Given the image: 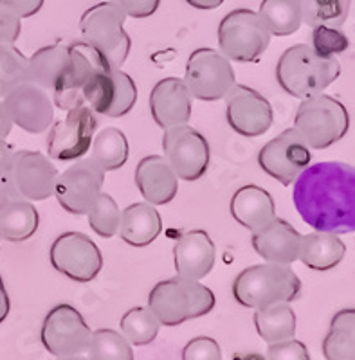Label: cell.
Returning a JSON list of instances; mask_svg holds the SVG:
<instances>
[{"label":"cell","mask_w":355,"mask_h":360,"mask_svg":"<svg viewBox=\"0 0 355 360\" xmlns=\"http://www.w3.org/2000/svg\"><path fill=\"white\" fill-rule=\"evenodd\" d=\"M292 200L301 220L323 233L355 231V169L347 162L309 164L292 182Z\"/></svg>","instance_id":"1"},{"label":"cell","mask_w":355,"mask_h":360,"mask_svg":"<svg viewBox=\"0 0 355 360\" xmlns=\"http://www.w3.org/2000/svg\"><path fill=\"white\" fill-rule=\"evenodd\" d=\"M341 74L337 58H325L311 45L296 44L283 51L276 65V79L287 94L298 99L323 94Z\"/></svg>","instance_id":"2"},{"label":"cell","mask_w":355,"mask_h":360,"mask_svg":"<svg viewBox=\"0 0 355 360\" xmlns=\"http://www.w3.org/2000/svg\"><path fill=\"white\" fill-rule=\"evenodd\" d=\"M299 294L301 281L289 265L266 262L247 266L233 281L237 303L251 310H260L276 303H292Z\"/></svg>","instance_id":"3"},{"label":"cell","mask_w":355,"mask_h":360,"mask_svg":"<svg viewBox=\"0 0 355 360\" xmlns=\"http://www.w3.org/2000/svg\"><path fill=\"white\" fill-rule=\"evenodd\" d=\"M148 308L163 326H179L208 315L215 308V294L200 281L175 276L151 288Z\"/></svg>","instance_id":"4"},{"label":"cell","mask_w":355,"mask_h":360,"mask_svg":"<svg viewBox=\"0 0 355 360\" xmlns=\"http://www.w3.org/2000/svg\"><path fill=\"white\" fill-rule=\"evenodd\" d=\"M292 128L309 150H325L347 135L350 117L339 99L318 94L301 99Z\"/></svg>","instance_id":"5"},{"label":"cell","mask_w":355,"mask_h":360,"mask_svg":"<svg viewBox=\"0 0 355 360\" xmlns=\"http://www.w3.org/2000/svg\"><path fill=\"white\" fill-rule=\"evenodd\" d=\"M127 15L112 2H99L87 9L80 18L82 40L99 51L108 65L121 69L130 54L132 40L125 31Z\"/></svg>","instance_id":"6"},{"label":"cell","mask_w":355,"mask_h":360,"mask_svg":"<svg viewBox=\"0 0 355 360\" xmlns=\"http://www.w3.org/2000/svg\"><path fill=\"white\" fill-rule=\"evenodd\" d=\"M270 37L258 11L247 8L228 13L218 25V47L229 62H258L269 47Z\"/></svg>","instance_id":"7"},{"label":"cell","mask_w":355,"mask_h":360,"mask_svg":"<svg viewBox=\"0 0 355 360\" xmlns=\"http://www.w3.org/2000/svg\"><path fill=\"white\" fill-rule=\"evenodd\" d=\"M56 179V166L44 153L20 150L13 152L9 169L0 176V186L11 198L42 202L54 195Z\"/></svg>","instance_id":"8"},{"label":"cell","mask_w":355,"mask_h":360,"mask_svg":"<svg viewBox=\"0 0 355 360\" xmlns=\"http://www.w3.org/2000/svg\"><path fill=\"white\" fill-rule=\"evenodd\" d=\"M184 83L192 98L200 101L224 99L228 90L237 83L235 69L220 51L200 47L189 54L186 62Z\"/></svg>","instance_id":"9"},{"label":"cell","mask_w":355,"mask_h":360,"mask_svg":"<svg viewBox=\"0 0 355 360\" xmlns=\"http://www.w3.org/2000/svg\"><path fill=\"white\" fill-rule=\"evenodd\" d=\"M83 101L94 114L123 117L137 101V86L121 69L105 67L92 74V78L83 86Z\"/></svg>","instance_id":"10"},{"label":"cell","mask_w":355,"mask_h":360,"mask_svg":"<svg viewBox=\"0 0 355 360\" xmlns=\"http://www.w3.org/2000/svg\"><path fill=\"white\" fill-rule=\"evenodd\" d=\"M209 144L206 137L189 124L164 130L163 157L179 180L195 182L204 176L209 166Z\"/></svg>","instance_id":"11"},{"label":"cell","mask_w":355,"mask_h":360,"mask_svg":"<svg viewBox=\"0 0 355 360\" xmlns=\"http://www.w3.org/2000/svg\"><path fill=\"white\" fill-rule=\"evenodd\" d=\"M51 265L56 272L76 283H90L103 269V254L87 234L63 233L56 238L49 250Z\"/></svg>","instance_id":"12"},{"label":"cell","mask_w":355,"mask_h":360,"mask_svg":"<svg viewBox=\"0 0 355 360\" xmlns=\"http://www.w3.org/2000/svg\"><path fill=\"white\" fill-rule=\"evenodd\" d=\"M92 332L83 315L70 304H56L45 315L40 339L47 353L63 359L87 353Z\"/></svg>","instance_id":"13"},{"label":"cell","mask_w":355,"mask_h":360,"mask_svg":"<svg viewBox=\"0 0 355 360\" xmlns=\"http://www.w3.org/2000/svg\"><path fill=\"white\" fill-rule=\"evenodd\" d=\"M103 182H105V172L94 160L76 159V162L66 172L58 173L54 197L67 213L82 217L89 213V209L101 195Z\"/></svg>","instance_id":"14"},{"label":"cell","mask_w":355,"mask_h":360,"mask_svg":"<svg viewBox=\"0 0 355 360\" xmlns=\"http://www.w3.org/2000/svg\"><path fill=\"white\" fill-rule=\"evenodd\" d=\"M98 119L87 105H80L67 110L63 121L51 124L47 134V155L54 160H76L82 159L90 150L94 139Z\"/></svg>","instance_id":"15"},{"label":"cell","mask_w":355,"mask_h":360,"mask_svg":"<svg viewBox=\"0 0 355 360\" xmlns=\"http://www.w3.org/2000/svg\"><path fill=\"white\" fill-rule=\"evenodd\" d=\"M311 160V150L296 134L294 128L283 130L278 137L263 144L258 153L260 168L282 186L292 184Z\"/></svg>","instance_id":"16"},{"label":"cell","mask_w":355,"mask_h":360,"mask_svg":"<svg viewBox=\"0 0 355 360\" xmlns=\"http://www.w3.org/2000/svg\"><path fill=\"white\" fill-rule=\"evenodd\" d=\"M70 62L60 83L53 90L54 105L61 110H70L74 107L85 105L83 101V86L87 85L92 74L99 69L111 67L98 49L87 41L78 40L69 45Z\"/></svg>","instance_id":"17"},{"label":"cell","mask_w":355,"mask_h":360,"mask_svg":"<svg viewBox=\"0 0 355 360\" xmlns=\"http://www.w3.org/2000/svg\"><path fill=\"white\" fill-rule=\"evenodd\" d=\"M224 99L228 124L242 137H260L273 127V107L254 89L235 83Z\"/></svg>","instance_id":"18"},{"label":"cell","mask_w":355,"mask_h":360,"mask_svg":"<svg viewBox=\"0 0 355 360\" xmlns=\"http://www.w3.org/2000/svg\"><path fill=\"white\" fill-rule=\"evenodd\" d=\"M13 124L29 134H44L54 123V103L47 90L35 83H24L4 99Z\"/></svg>","instance_id":"19"},{"label":"cell","mask_w":355,"mask_h":360,"mask_svg":"<svg viewBox=\"0 0 355 360\" xmlns=\"http://www.w3.org/2000/svg\"><path fill=\"white\" fill-rule=\"evenodd\" d=\"M193 98L184 79L164 78L150 92V112L163 130L188 124L192 119Z\"/></svg>","instance_id":"20"},{"label":"cell","mask_w":355,"mask_h":360,"mask_svg":"<svg viewBox=\"0 0 355 360\" xmlns=\"http://www.w3.org/2000/svg\"><path fill=\"white\" fill-rule=\"evenodd\" d=\"M215 259H217L215 243L206 231H188L177 238L173 247L177 276L200 281L211 272Z\"/></svg>","instance_id":"21"},{"label":"cell","mask_w":355,"mask_h":360,"mask_svg":"<svg viewBox=\"0 0 355 360\" xmlns=\"http://www.w3.org/2000/svg\"><path fill=\"white\" fill-rule=\"evenodd\" d=\"M251 234V245L263 262L292 265L298 259L301 234L289 221L276 217L263 229Z\"/></svg>","instance_id":"22"},{"label":"cell","mask_w":355,"mask_h":360,"mask_svg":"<svg viewBox=\"0 0 355 360\" xmlns=\"http://www.w3.org/2000/svg\"><path fill=\"white\" fill-rule=\"evenodd\" d=\"M135 186L151 205L170 204L179 191V179L163 155H148L135 168Z\"/></svg>","instance_id":"23"},{"label":"cell","mask_w":355,"mask_h":360,"mask_svg":"<svg viewBox=\"0 0 355 360\" xmlns=\"http://www.w3.org/2000/svg\"><path fill=\"white\" fill-rule=\"evenodd\" d=\"M229 209L231 217L249 233L263 229L276 218V205L269 191L254 184L242 186L231 198Z\"/></svg>","instance_id":"24"},{"label":"cell","mask_w":355,"mask_h":360,"mask_svg":"<svg viewBox=\"0 0 355 360\" xmlns=\"http://www.w3.org/2000/svg\"><path fill=\"white\" fill-rule=\"evenodd\" d=\"M163 231V218L156 205L148 202H135L121 211L118 234L125 243L132 247H147L156 242Z\"/></svg>","instance_id":"25"},{"label":"cell","mask_w":355,"mask_h":360,"mask_svg":"<svg viewBox=\"0 0 355 360\" xmlns=\"http://www.w3.org/2000/svg\"><path fill=\"white\" fill-rule=\"evenodd\" d=\"M347 245L335 233H314L301 236L298 259L312 270H330L343 262Z\"/></svg>","instance_id":"26"},{"label":"cell","mask_w":355,"mask_h":360,"mask_svg":"<svg viewBox=\"0 0 355 360\" xmlns=\"http://www.w3.org/2000/svg\"><path fill=\"white\" fill-rule=\"evenodd\" d=\"M40 225L37 207L24 198H9L0 205V238L6 242H25Z\"/></svg>","instance_id":"27"},{"label":"cell","mask_w":355,"mask_h":360,"mask_svg":"<svg viewBox=\"0 0 355 360\" xmlns=\"http://www.w3.org/2000/svg\"><path fill=\"white\" fill-rule=\"evenodd\" d=\"M29 60V74L31 83L42 86L47 92H53L60 83L61 76L66 74L70 62L69 45L53 44L35 51Z\"/></svg>","instance_id":"28"},{"label":"cell","mask_w":355,"mask_h":360,"mask_svg":"<svg viewBox=\"0 0 355 360\" xmlns=\"http://www.w3.org/2000/svg\"><path fill=\"white\" fill-rule=\"evenodd\" d=\"M254 326L261 339L267 344L294 339L296 314L289 303H276L254 311Z\"/></svg>","instance_id":"29"},{"label":"cell","mask_w":355,"mask_h":360,"mask_svg":"<svg viewBox=\"0 0 355 360\" xmlns=\"http://www.w3.org/2000/svg\"><path fill=\"white\" fill-rule=\"evenodd\" d=\"M327 360H355V310L344 308L332 317L330 330L323 340Z\"/></svg>","instance_id":"30"},{"label":"cell","mask_w":355,"mask_h":360,"mask_svg":"<svg viewBox=\"0 0 355 360\" xmlns=\"http://www.w3.org/2000/svg\"><path fill=\"white\" fill-rule=\"evenodd\" d=\"M128 141L119 128H103L94 135L90 144V159L98 164L103 172H116L121 169L128 160Z\"/></svg>","instance_id":"31"},{"label":"cell","mask_w":355,"mask_h":360,"mask_svg":"<svg viewBox=\"0 0 355 360\" xmlns=\"http://www.w3.org/2000/svg\"><path fill=\"white\" fill-rule=\"evenodd\" d=\"M258 15L274 37H289L303 24L301 0H261Z\"/></svg>","instance_id":"32"},{"label":"cell","mask_w":355,"mask_h":360,"mask_svg":"<svg viewBox=\"0 0 355 360\" xmlns=\"http://www.w3.org/2000/svg\"><path fill=\"white\" fill-rule=\"evenodd\" d=\"M351 0H301L303 24L341 27L350 15Z\"/></svg>","instance_id":"33"},{"label":"cell","mask_w":355,"mask_h":360,"mask_svg":"<svg viewBox=\"0 0 355 360\" xmlns=\"http://www.w3.org/2000/svg\"><path fill=\"white\" fill-rule=\"evenodd\" d=\"M119 326H121V335L132 346H147L159 335L161 323L150 308L135 307L123 315Z\"/></svg>","instance_id":"34"},{"label":"cell","mask_w":355,"mask_h":360,"mask_svg":"<svg viewBox=\"0 0 355 360\" xmlns=\"http://www.w3.org/2000/svg\"><path fill=\"white\" fill-rule=\"evenodd\" d=\"M31 82L29 74V60L15 47L2 45L0 47V99H4L9 92Z\"/></svg>","instance_id":"35"},{"label":"cell","mask_w":355,"mask_h":360,"mask_svg":"<svg viewBox=\"0 0 355 360\" xmlns=\"http://www.w3.org/2000/svg\"><path fill=\"white\" fill-rule=\"evenodd\" d=\"M90 360H134L132 344L116 330L101 328L92 332L87 348Z\"/></svg>","instance_id":"36"},{"label":"cell","mask_w":355,"mask_h":360,"mask_svg":"<svg viewBox=\"0 0 355 360\" xmlns=\"http://www.w3.org/2000/svg\"><path fill=\"white\" fill-rule=\"evenodd\" d=\"M89 225L90 229L94 231L98 236L105 238H114L119 229V220H121V211H119L118 204L108 193H103L94 202V205L89 209Z\"/></svg>","instance_id":"37"},{"label":"cell","mask_w":355,"mask_h":360,"mask_svg":"<svg viewBox=\"0 0 355 360\" xmlns=\"http://www.w3.org/2000/svg\"><path fill=\"white\" fill-rule=\"evenodd\" d=\"M350 41L339 27L318 25L312 27V49L325 58H335L348 51Z\"/></svg>","instance_id":"38"},{"label":"cell","mask_w":355,"mask_h":360,"mask_svg":"<svg viewBox=\"0 0 355 360\" xmlns=\"http://www.w3.org/2000/svg\"><path fill=\"white\" fill-rule=\"evenodd\" d=\"M182 360H222L220 344L211 337H195L184 346Z\"/></svg>","instance_id":"39"},{"label":"cell","mask_w":355,"mask_h":360,"mask_svg":"<svg viewBox=\"0 0 355 360\" xmlns=\"http://www.w3.org/2000/svg\"><path fill=\"white\" fill-rule=\"evenodd\" d=\"M267 360H311L309 349L301 340L289 339L282 342L269 344L267 348Z\"/></svg>","instance_id":"40"},{"label":"cell","mask_w":355,"mask_h":360,"mask_svg":"<svg viewBox=\"0 0 355 360\" xmlns=\"http://www.w3.org/2000/svg\"><path fill=\"white\" fill-rule=\"evenodd\" d=\"M22 33V18L0 6V47L15 45Z\"/></svg>","instance_id":"41"},{"label":"cell","mask_w":355,"mask_h":360,"mask_svg":"<svg viewBox=\"0 0 355 360\" xmlns=\"http://www.w3.org/2000/svg\"><path fill=\"white\" fill-rule=\"evenodd\" d=\"M121 11L132 18H148L159 9L161 0H112Z\"/></svg>","instance_id":"42"},{"label":"cell","mask_w":355,"mask_h":360,"mask_svg":"<svg viewBox=\"0 0 355 360\" xmlns=\"http://www.w3.org/2000/svg\"><path fill=\"white\" fill-rule=\"evenodd\" d=\"M45 0H0V6L15 13L18 18L35 17L42 8Z\"/></svg>","instance_id":"43"},{"label":"cell","mask_w":355,"mask_h":360,"mask_svg":"<svg viewBox=\"0 0 355 360\" xmlns=\"http://www.w3.org/2000/svg\"><path fill=\"white\" fill-rule=\"evenodd\" d=\"M13 159V148L6 143V139H0V176L9 169V164Z\"/></svg>","instance_id":"44"},{"label":"cell","mask_w":355,"mask_h":360,"mask_svg":"<svg viewBox=\"0 0 355 360\" xmlns=\"http://www.w3.org/2000/svg\"><path fill=\"white\" fill-rule=\"evenodd\" d=\"M13 121L8 114V108H6L4 101L0 99V139H6L9 134H11Z\"/></svg>","instance_id":"45"},{"label":"cell","mask_w":355,"mask_h":360,"mask_svg":"<svg viewBox=\"0 0 355 360\" xmlns=\"http://www.w3.org/2000/svg\"><path fill=\"white\" fill-rule=\"evenodd\" d=\"M9 310H11V303H9V295L8 290H6L4 279L0 276V324L6 321V317L9 315Z\"/></svg>","instance_id":"46"},{"label":"cell","mask_w":355,"mask_h":360,"mask_svg":"<svg viewBox=\"0 0 355 360\" xmlns=\"http://www.w3.org/2000/svg\"><path fill=\"white\" fill-rule=\"evenodd\" d=\"M195 9H217L224 4V0H186Z\"/></svg>","instance_id":"47"},{"label":"cell","mask_w":355,"mask_h":360,"mask_svg":"<svg viewBox=\"0 0 355 360\" xmlns=\"http://www.w3.org/2000/svg\"><path fill=\"white\" fill-rule=\"evenodd\" d=\"M240 360H267L266 356L261 355H256V353H249V355L245 356H240Z\"/></svg>","instance_id":"48"},{"label":"cell","mask_w":355,"mask_h":360,"mask_svg":"<svg viewBox=\"0 0 355 360\" xmlns=\"http://www.w3.org/2000/svg\"><path fill=\"white\" fill-rule=\"evenodd\" d=\"M6 200H9V195H8V193H6V189L2 188V186H0V205L4 204Z\"/></svg>","instance_id":"49"},{"label":"cell","mask_w":355,"mask_h":360,"mask_svg":"<svg viewBox=\"0 0 355 360\" xmlns=\"http://www.w3.org/2000/svg\"><path fill=\"white\" fill-rule=\"evenodd\" d=\"M58 360H90V359H89V356L76 355V356H63V359H58Z\"/></svg>","instance_id":"50"},{"label":"cell","mask_w":355,"mask_h":360,"mask_svg":"<svg viewBox=\"0 0 355 360\" xmlns=\"http://www.w3.org/2000/svg\"><path fill=\"white\" fill-rule=\"evenodd\" d=\"M0 242H2V238H0Z\"/></svg>","instance_id":"51"}]
</instances>
